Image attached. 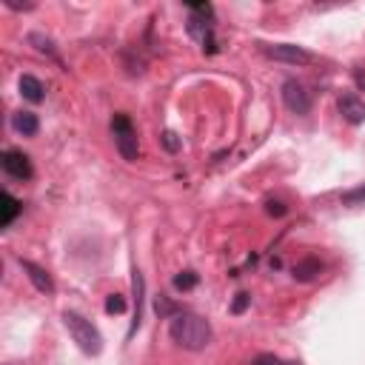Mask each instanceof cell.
I'll use <instances>...</instances> for the list:
<instances>
[{"mask_svg": "<svg viewBox=\"0 0 365 365\" xmlns=\"http://www.w3.org/2000/svg\"><path fill=\"white\" fill-rule=\"evenodd\" d=\"M168 334H172V339L186 351H203L214 337L211 326L191 311H177L172 323H168Z\"/></svg>", "mask_w": 365, "mask_h": 365, "instance_id": "obj_1", "label": "cell"}, {"mask_svg": "<svg viewBox=\"0 0 365 365\" xmlns=\"http://www.w3.org/2000/svg\"><path fill=\"white\" fill-rule=\"evenodd\" d=\"M63 326L69 328V334H71V339L78 343V348L83 351V354H91V357H97L103 351V337H100V331H97L83 314H78V311H63Z\"/></svg>", "mask_w": 365, "mask_h": 365, "instance_id": "obj_2", "label": "cell"}, {"mask_svg": "<svg viewBox=\"0 0 365 365\" xmlns=\"http://www.w3.org/2000/svg\"><path fill=\"white\" fill-rule=\"evenodd\" d=\"M191 17H188V35L197 37L203 43V48L211 55L217 52V43H214V6L211 3H191L188 6Z\"/></svg>", "mask_w": 365, "mask_h": 365, "instance_id": "obj_3", "label": "cell"}, {"mask_svg": "<svg viewBox=\"0 0 365 365\" xmlns=\"http://www.w3.org/2000/svg\"><path fill=\"white\" fill-rule=\"evenodd\" d=\"M112 134H114V145L123 160L134 163L140 157V143H137V129L126 114H114L112 120Z\"/></svg>", "mask_w": 365, "mask_h": 365, "instance_id": "obj_4", "label": "cell"}, {"mask_svg": "<svg viewBox=\"0 0 365 365\" xmlns=\"http://www.w3.org/2000/svg\"><path fill=\"white\" fill-rule=\"evenodd\" d=\"M262 55L271 57V60H280V63H291V66H305V63H314V55L305 52L303 46H294V43H260Z\"/></svg>", "mask_w": 365, "mask_h": 365, "instance_id": "obj_5", "label": "cell"}, {"mask_svg": "<svg viewBox=\"0 0 365 365\" xmlns=\"http://www.w3.org/2000/svg\"><path fill=\"white\" fill-rule=\"evenodd\" d=\"M283 103H285V109L291 114H308L311 112V94H308V89L300 80L288 78L283 83Z\"/></svg>", "mask_w": 365, "mask_h": 365, "instance_id": "obj_6", "label": "cell"}, {"mask_svg": "<svg viewBox=\"0 0 365 365\" xmlns=\"http://www.w3.org/2000/svg\"><path fill=\"white\" fill-rule=\"evenodd\" d=\"M0 166H3V172L15 180H32V175H35L29 154H23L17 149H6L3 154H0Z\"/></svg>", "mask_w": 365, "mask_h": 365, "instance_id": "obj_7", "label": "cell"}, {"mask_svg": "<svg viewBox=\"0 0 365 365\" xmlns=\"http://www.w3.org/2000/svg\"><path fill=\"white\" fill-rule=\"evenodd\" d=\"M337 109H339V114H343L346 123H351V126H362L365 123V103L359 100L357 94H343L337 100Z\"/></svg>", "mask_w": 365, "mask_h": 365, "instance_id": "obj_8", "label": "cell"}, {"mask_svg": "<svg viewBox=\"0 0 365 365\" xmlns=\"http://www.w3.org/2000/svg\"><path fill=\"white\" fill-rule=\"evenodd\" d=\"M20 269L26 271V277L32 280V285L40 291V294H55V283H52V277H48V271H46V269H40L37 262L23 260V257H20Z\"/></svg>", "mask_w": 365, "mask_h": 365, "instance_id": "obj_9", "label": "cell"}, {"mask_svg": "<svg viewBox=\"0 0 365 365\" xmlns=\"http://www.w3.org/2000/svg\"><path fill=\"white\" fill-rule=\"evenodd\" d=\"M326 265L317 260V257H303L294 262V269H291V277H294L297 283H314L320 274H323Z\"/></svg>", "mask_w": 365, "mask_h": 365, "instance_id": "obj_10", "label": "cell"}, {"mask_svg": "<svg viewBox=\"0 0 365 365\" xmlns=\"http://www.w3.org/2000/svg\"><path fill=\"white\" fill-rule=\"evenodd\" d=\"M12 129L17 134H23V137H35L40 132V120L32 112H15L12 114Z\"/></svg>", "mask_w": 365, "mask_h": 365, "instance_id": "obj_11", "label": "cell"}, {"mask_svg": "<svg viewBox=\"0 0 365 365\" xmlns=\"http://www.w3.org/2000/svg\"><path fill=\"white\" fill-rule=\"evenodd\" d=\"M132 288H134V320H132L129 337L143 326V291H145V280H143V274L137 269H134V277H132Z\"/></svg>", "mask_w": 365, "mask_h": 365, "instance_id": "obj_12", "label": "cell"}, {"mask_svg": "<svg viewBox=\"0 0 365 365\" xmlns=\"http://www.w3.org/2000/svg\"><path fill=\"white\" fill-rule=\"evenodd\" d=\"M20 94L26 97L29 103H43L46 89H43V83H40L35 75H23V78H20Z\"/></svg>", "mask_w": 365, "mask_h": 365, "instance_id": "obj_13", "label": "cell"}, {"mask_svg": "<svg viewBox=\"0 0 365 365\" xmlns=\"http://www.w3.org/2000/svg\"><path fill=\"white\" fill-rule=\"evenodd\" d=\"M0 203H3V206H0V208H3V217H0V226H3V229H9L12 223H15V217L23 211V206L12 197V194L9 191H3V194H0Z\"/></svg>", "mask_w": 365, "mask_h": 365, "instance_id": "obj_14", "label": "cell"}, {"mask_svg": "<svg viewBox=\"0 0 365 365\" xmlns=\"http://www.w3.org/2000/svg\"><path fill=\"white\" fill-rule=\"evenodd\" d=\"M197 283H200V277L194 274V271H180V274L175 277V288H177V291H188V288H194Z\"/></svg>", "mask_w": 365, "mask_h": 365, "instance_id": "obj_15", "label": "cell"}, {"mask_svg": "<svg viewBox=\"0 0 365 365\" xmlns=\"http://www.w3.org/2000/svg\"><path fill=\"white\" fill-rule=\"evenodd\" d=\"M343 203H346V206H359V203H365V186L346 191V194H343Z\"/></svg>", "mask_w": 365, "mask_h": 365, "instance_id": "obj_16", "label": "cell"}, {"mask_svg": "<svg viewBox=\"0 0 365 365\" xmlns=\"http://www.w3.org/2000/svg\"><path fill=\"white\" fill-rule=\"evenodd\" d=\"M129 305H126V300L120 297V294H112L109 300H106V314H123Z\"/></svg>", "mask_w": 365, "mask_h": 365, "instance_id": "obj_17", "label": "cell"}, {"mask_svg": "<svg viewBox=\"0 0 365 365\" xmlns=\"http://www.w3.org/2000/svg\"><path fill=\"white\" fill-rule=\"evenodd\" d=\"M251 305V294H246V291H240V294L234 297V303H231V314H242Z\"/></svg>", "mask_w": 365, "mask_h": 365, "instance_id": "obj_18", "label": "cell"}, {"mask_svg": "<svg viewBox=\"0 0 365 365\" xmlns=\"http://www.w3.org/2000/svg\"><path fill=\"white\" fill-rule=\"evenodd\" d=\"M251 365H300V362H283L280 357H274V354H260Z\"/></svg>", "mask_w": 365, "mask_h": 365, "instance_id": "obj_19", "label": "cell"}, {"mask_svg": "<svg viewBox=\"0 0 365 365\" xmlns=\"http://www.w3.org/2000/svg\"><path fill=\"white\" fill-rule=\"evenodd\" d=\"M154 308H157V314H163V317H175V314H177V308L168 303V300H163V297H157Z\"/></svg>", "mask_w": 365, "mask_h": 365, "instance_id": "obj_20", "label": "cell"}, {"mask_svg": "<svg viewBox=\"0 0 365 365\" xmlns=\"http://www.w3.org/2000/svg\"><path fill=\"white\" fill-rule=\"evenodd\" d=\"M163 145L175 154V152H180V137H177L175 132H166V134H163Z\"/></svg>", "mask_w": 365, "mask_h": 365, "instance_id": "obj_21", "label": "cell"}, {"mask_svg": "<svg viewBox=\"0 0 365 365\" xmlns=\"http://www.w3.org/2000/svg\"><path fill=\"white\" fill-rule=\"evenodd\" d=\"M265 211H269L271 217H283L288 208H285V203H283V200H269V203H265Z\"/></svg>", "mask_w": 365, "mask_h": 365, "instance_id": "obj_22", "label": "cell"}, {"mask_svg": "<svg viewBox=\"0 0 365 365\" xmlns=\"http://www.w3.org/2000/svg\"><path fill=\"white\" fill-rule=\"evenodd\" d=\"M29 40H32V43H40V46H37L40 52H46V55H55V46H52V40H43L40 35H32Z\"/></svg>", "mask_w": 365, "mask_h": 365, "instance_id": "obj_23", "label": "cell"}]
</instances>
